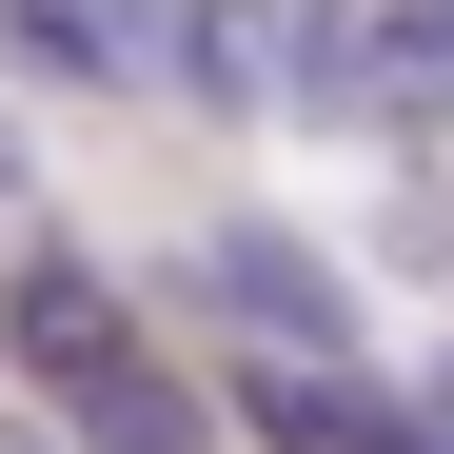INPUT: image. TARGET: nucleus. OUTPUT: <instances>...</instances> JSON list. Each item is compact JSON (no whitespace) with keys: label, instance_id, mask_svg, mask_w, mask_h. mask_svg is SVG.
<instances>
[{"label":"nucleus","instance_id":"1","mask_svg":"<svg viewBox=\"0 0 454 454\" xmlns=\"http://www.w3.org/2000/svg\"><path fill=\"white\" fill-rule=\"evenodd\" d=\"M198 296H217L238 336H277V356H356L336 257H317V238H277V217H217V238H198Z\"/></svg>","mask_w":454,"mask_h":454},{"label":"nucleus","instance_id":"2","mask_svg":"<svg viewBox=\"0 0 454 454\" xmlns=\"http://www.w3.org/2000/svg\"><path fill=\"white\" fill-rule=\"evenodd\" d=\"M59 434H80V454H217V415H198V375H159L138 336H99L80 375H59Z\"/></svg>","mask_w":454,"mask_h":454},{"label":"nucleus","instance_id":"3","mask_svg":"<svg viewBox=\"0 0 454 454\" xmlns=\"http://www.w3.org/2000/svg\"><path fill=\"white\" fill-rule=\"evenodd\" d=\"M238 415H257L277 454H375V415H395V395H375L356 356H277V336H238Z\"/></svg>","mask_w":454,"mask_h":454},{"label":"nucleus","instance_id":"4","mask_svg":"<svg viewBox=\"0 0 454 454\" xmlns=\"http://www.w3.org/2000/svg\"><path fill=\"white\" fill-rule=\"evenodd\" d=\"M0 336H20V375H40V395H59V375H80L99 336H138V317H119V296H99L80 257H20V296H0Z\"/></svg>","mask_w":454,"mask_h":454},{"label":"nucleus","instance_id":"5","mask_svg":"<svg viewBox=\"0 0 454 454\" xmlns=\"http://www.w3.org/2000/svg\"><path fill=\"white\" fill-rule=\"evenodd\" d=\"M59 40H80V80H119V99H178L198 0H59Z\"/></svg>","mask_w":454,"mask_h":454},{"label":"nucleus","instance_id":"6","mask_svg":"<svg viewBox=\"0 0 454 454\" xmlns=\"http://www.w3.org/2000/svg\"><path fill=\"white\" fill-rule=\"evenodd\" d=\"M395 415H434V434H454V356H434V375H415V395H395Z\"/></svg>","mask_w":454,"mask_h":454}]
</instances>
